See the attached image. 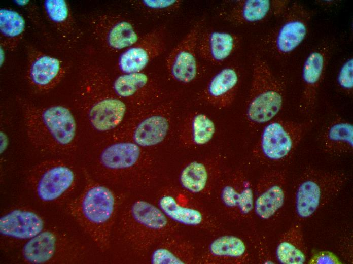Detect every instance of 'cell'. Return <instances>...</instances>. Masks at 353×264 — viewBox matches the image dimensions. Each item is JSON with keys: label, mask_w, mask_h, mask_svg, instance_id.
<instances>
[{"label": "cell", "mask_w": 353, "mask_h": 264, "mask_svg": "<svg viewBox=\"0 0 353 264\" xmlns=\"http://www.w3.org/2000/svg\"><path fill=\"white\" fill-rule=\"evenodd\" d=\"M83 169L93 178L121 190L148 188L157 174L151 150L111 135L88 152Z\"/></svg>", "instance_id": "cell-1"}, {"label": "cell", "mask_w": 353, "mask_h": 264, "mask_svg": "<svg viewBox=\"0 0 353 264\" xmlns=\"http://www.w3.org/2000/svg\"><path fill=\"white\" fill-rule=\"evenodd\" d=\"M77 105L89 127L103 136L116 130L134 113L114 92L105 69L90 58L80 64Z\"/></svg>", "instance_id": "cell-2"}, {"label": "cell", "mask_w": 353, "mask_h": 264, "mask_svg": "<svg viewBox=\"0 0 353 264\" xmlns=\"http://www.w3.org/2000/svg\"><path fill=\"white\" fill-rule=\"evenodd\" d=\"M84 172V187L63 207L97 249L105 252L110 248L113 232L126 195L123 190L98 181Z\"/></svg>", "instance_id": "cell-3"}, {"label": "cell", "mask_w": 353, "mask_h": 264, "mask_svg": "<svg viewBox=\"0 0 353 264\" xmlns=\"http://www.w3.org/2000/svg\"><path fill=\"white\" fill-rule=\"evenodd\" d=\"M19 102L33 147L44 154L73 158L78 149L79 128L71 110L60 105L41 107L22 99Z\"/></svg>", "instance_id": "cell-4"}, {"label": "cell", "mask_w": 353, "mask_h": 264, "mask_svg": "<svg viewBox=\"0 0 353 264\" xmlns=\"http://www.w3.org/2000/svg\"><path fill=\"white\" fill-rule=\"evenodd\" d=\"M85 251L72 225L54 223L21 246L19 257L29 264L75 263L82 260Z\"/></svg>", "instance_id": "cell-5"}, {"label": "cell", "mask_w": 353, "mask_h": 264, "mask_svg": "<svg viewBox=\"0 0 353 264\" xmlns=\"http://www.w3.org/2000/svg\"><path fill=\"white\" fill-rule=\"evenodd\" d=\"M79 170L73 158L53 157L37 164L29 171L27 184L42 204L64 206L76 193Z\"/></svg>", "instance_id": "cell-6"}, {"label": "cell", "mask_w": 353, "mask_h": 264, "mask_svg": "<svg viewBox=\"0 0 353 264\" xmlns=\"http://www.w3.org/2000/svg\"><path fill=\"white\" fill-rule=\"evenodd\" d=\"M116 223L122 239L138 253L150 250L169 227L168 218L159 207L143 199L120 209Z\"/></svg>", "instance_id": "cell-7"}, {"label": "cell", "mask_w": 353, "mask_h": 264, "mask_svg": "<svg viewBox=\"0 0 353 264\" xmlns=\"http://www.w3.org/2000/svg\"><path fill=\"white\" fill-rule=\"evenodd\" d=\"M176 108V98L170 96L155 106L135 112L110 135L151 150L170 136Z\"/></svg>", "instance_id": "cell-8"}, {"label": "cell", "mask_w": 353, "mask_h": 264, "mask_svg": "<svg viewBox=\"0 0 353 264\" xmlns=\"http://www.w3.org/2000/svg\"><path fill=\"white\" fill-rule=\"evenodd\" d=\"M347 180V175L342 172L306 169L293 189L296 218L302 220L312 217L340 193Z\"/></svg>", "instance_id": "cell-9"}, {"label": "cell", "mask_w": 353, "mask_h": 264, "mask_svg": "<svg viewBox=\"0 0 353 264\" xmlns=\"http://www.w3.org/2000/svg\"><path fill=\"white\" fill-rule=\"evenodd\" d=\"M285 84L267 63L256 57L245 108V117L253 126L264 125L275 118L282 108Z\"/></svg>", "instance_id": "cell-10"}, {"label": "cell", "mask_w": 353, "mask_h": 264, "mask_svg": "<svg viewBox=\"0 0 353 264\" xmlns=\"http://www.w3.org/2000/svg\"><path fill=\"white\" fill-rule=\"evenodd\" d=\"M312 123L311 120L296 122L274 118L264 124L254 154L268 163L282 167L292 158Z\"/></svg>", "instance_id": "cell-11"}, {"label": "cell", "mask_w": 353, "mask_h": 264, "mask_svg": "<svg viewBox=\"0 0 353 264\" xmlns=\"http://www.w3.org/2000/svg\"><path fill=\"white\" fill-rule=\"evenodd\" d=\"M112 83L116 95L134 112L155 106L170 97L155 76L147 69L120 74L112 79Z\"/></svg>", "instance_id": "cell-12"}, {"label": "cell", "mask_w": 353, "mask_h": 264, "mask_svg": "<svg viewBox=\"0 0 353 264\" xmlns=\"http://www.w3.org/2000/svg\"><path fill=\"white\" fill-rule=\"evenodd\" d=\"M280 23L267 41L270 51L284 56L294 51L305 40L313 12L302 4L294 2L282 12Z\"/></svg>", "instance_id": "cell-13"}, {"label": "cell", "mask_w": 353, "mask_h": 264, "mask_svg": "<svg viewBox=\"0 0 353 264\" xmlns=\"http://www.w3.org/2000/svg\"><path fill=\"white\" fill-rule=\"evenodd\" d=\"M203 23V19L196 22L166 58L165 66L168 75L181 84L193 83L200 75L197 45Z\"/></svg>", "instance_id": "cell-14"}, {"label": "cell", "mask_w": 353, "mask_h": 264, "mask_svg": "<svg viewBox=\"0 0 353 264\" xmlns=\"http://www.w3.org/2000/svg\"><path fill=\"white\" fill-rule=\"evenodd\" d=\"M50 223L39 211L29 206L14 207L0 217V235L8 244H21L35 237Z\"/></svg>", "instance_id": "cell-15"}, {"label": "cell", "mask_w": 353, "mask_h": 264, "mask_svg": "<svg viewBox=\"0 0 353 264\" xmlns=\"http://www.w3.org/2000/svg\"><path fill=\"white\" fill-rule=\"evenodd\" d=\"M96 39L107 49L121 53L137 42L140 35L134 23L122 15L102 14L92 22Z\"/></svg>", "instance_id": "cell-16"}, {"label": "cell", "mask_w": 353, "mask_h": 264, "mask_svg": "<svg viewBox=\"0 0 353 264\" xmlns=\"http://www.w3.org/2000/svg\"><path fill=\"white\" fill-rule=\"evenodd\" d=\"M166 44L164 26L158 27L143 35L137 42L120 53L117 64L120 74L145 70L164 52Z\"/></svg>", "instance_id": "cell-17"}, {"label": "cell", "mask_w": 353, "mask_h": 264, "mask_svg": "<svg viewBox=\"0 0 353 264\" xmlns=\"http://www.w3.org/2000/svg\"><path fill=\"white\" fill-rule=\"evenodd\" d=\"M331 47L323 43L313 49L304 61L302 71V90L299 108L303 115L313 114L318 90L325 75Z\"/></svg>", "instance_id": "cell-18"}, {"label": "cell", "mask_w": 353, "mask_h": 264, "mask_svg": "<svg viewBox=\"0 0 353 264\" xmlns=\"http://www.w3.org/2000/svg\"><path fill=\"white\" fill-rule=\"evenodd\" d=\"M288 175L286 170L279 169L266 173L258 184V194L254 209L261 219L268 220L281 212L288 194Z\"/></svg>", "instance_id": "cell-19"}, {"label": "cell", "mask_w": 353, "mask_h": 264, "mask_svg": "<svg viewBox=\"0 0 353 264\" xmlns=\"http://www.w3.org/2000/svg\"><path fill=\"white\" fill-rule=\"evenodd\" d=\"M286 1L238 0L221 13L226 21L235 25L263 21L270 14H280L289 5Z\"/></svg>", "instance_id": "cell-20"}, {"label": "cell", "mask_w": 353, "mask_h": 264, "mask_svg": "<svg viewBox=\"0 0 353 264\" xmlns=\"http://www.w3.org/2000/svg\"><path fill=\"white\" fill-rule=\"evenodd\" d=\"M240 84V74L233 66L225 67L208 81L200 94L204 103L223 109L230 107L237 94Z\"/></svg>", "instance_id": "cell-21"}, {"label": "cell", "mask_w": 353, "mask_h": 264, "mask_svg": "<svg viewBox=\"0 0 353 264\" xmlns=\"http://www.w3.org/2000/svg\"><path fill=\"white\" fill-rule=\"evenodd\" d=\"M65 73L63 63L57 58L39 53L31 59L27 70V80L34 90L45 92L53 89Z\"/></svg>", "instance_id": "cell-22"}, {"label": "cell", "mask_w": 353, "mask_h": 264, "mask_svg": "<svg viewBox=\"0 0 353 264\" xmlns=\"http://www.w3.org/2000/svg\"><path fill=\"white\" fill-rule=\"evenodd\" d=\"M240 40L235 34L222 31L201 32L197 45L198 55L214 64L228 59L238 48Z\"/></svg>", "instance_id": "cell-23"}, {"label": "cell", "mask_w": 353, "mask_h": 264, "mask_svg": "<svg viewBox=\"0 0 353 264\" xmlns=\"http://www.w3.org/2000/svg\"><path fill=\"white\" fill-rule=\"evenodd\" d=\"M216 126L205 113L194 111L189 113L182 122L178 131L180 142L187 146H200L214 138Z\"/></svg>", "instance_id": "cell-24"}, {"label": "cell", "mask_w": 353, "mask_h": 264, "mask_svg": "<svg viewBox=\"0 0 353 264\" xmlns=\"http://www.w3.org/2000/svg\"><path fill=\"white\" fill-rule=\"evenodd\" d=\"M322 148L326 153L341 155L352 152L353 125L349 121L336 117L324 128L321 137Z\"/></svg>", "instance_id": "cell-25"}, {"label": "cell", "mask_w": 353, "mask_h": 264, "mask_svg": "<svg viewBox=\"0 0 353 264\" xmlns=\"http://www.w3.org/2000/svg\"><path fill=\"white\" fill-rule=\"evenodd\" d=\"M307 255L301 224L296 223L281 235L276 247L275 258L283 264H303Z\"/></svg>", "instance_id": "cell-26"}, {"label": "cell", "mask_w": 353, "mask_h": 264, "mask_svg": "<svg viewBox=\"0 0 353 264\" xmlns=\"http://www.w3.org/2000/svg\"><path fill=\"white\" fill-rule=\"evenodd\" d=\"M234 183L224 187L222 198L224 204L236 207L240 214L246 215L254 209V192L251 183L243 174L234 179Z\"/></svg>", "instance_id": "cell-27"}, {"label": "cell", "mask_w": 353, "mask_h": 264, "mask_svg": "<svg viewBox=\"0 0 353 264\" xmlns=\"http://www.w3.org/2000/svg\"><path fill=\"white\" fill-rule=\"evenodd\" d=\"M158 204L165 215L176 222L185 225L196 226L202 222V216L199 211L183 205L170 194L162 195L158 200Z\"/></svg>", "instance_id": "cell-28"}, {"label": "cell", "mask_w": 353, "mask_h": 264, "mask_svg": "<svg viewBox=\"0 0 353 264\" xmlns=\"http://www.w3.org/2000/svg\"><path fill=\"white\" fill-rule=\"evenodd\" d=\"M208 167L205 163L194 161L187 164L181 171L179 180L182 187L191 193L203 190L209 180Z\"/></svg>", "instance_id": "cell-29"}, {"label": "cell", "mask_w": 353, "mask_h": 264, "mask_svg": "<svg viewBox=\"0 0 353 264\" xmlns=\"http://www.w3.org/2000/svg\"><path fill=\"white\" fill-rule=\"evenodd\" d=\"M25 28V20L19 13L10 9H1L0 31L6 42L12 44L17 43L22 37Z\"/></svg>", "instance_id": "cell-30"}, {"label": "cell", "mask_w": 353, "mask_h": 264, "mask_svg": "<svg viewBox=\"0 0 353 264\" xmlns=\"http://www.w3.org/2000/svg\"><path fill=\"white\" fill-rule=\"evenodd\" d=\"M209 248L215 255L233 258H240L246 252L244 241L234 236H224L216 239L211 243Z\"/></svg>", "instance_id": "cell-31"}, {"label": "cell", "mask_w": 353, "mask_h": 264, "mask_svg": "<svg viewBox=\"0 0 353 264\" xmlns=\"http://www.w3.org/2000/svg\"><path fill=\"white\" fill-rule=\"evenodd\" d=\"M129 3L135 9L151 15L170 14L181 6V0H130Z\"/></svg>", "instance_id": "cell-32"}, {"label": "cell", "mask_w": 353, "mask_h": 264, "mask_svg": "<svg viewBox=\"0 0 353 264\" xmlns=\"http://www.w3.org/2000/svg\"><path fill=\"white\" fill-rule=\"evenodd\" d=\"M44 9L48 18L60 29H69L72 25L71 14L64 0H47L44 2Z\"/></svg>", "instance_id": "cell-33"}, {"label": "cell", "mask_w": 353, "mask_h": 264, "mask_svg": "<svg viewBox=\"0 0 353 264\" xmlns=\"http://www.w3.org/2000/svg\"><path fill=\"white\" fill-rule=\"evenodd\" d=\"M150 261L153 264L185 263V257L171 247L165 244L155 247L150 254Z\"/></svg>", "instance_id": "cell-34"}, {"label": "cell", "mask_w": 353, "mask_h": 264, "mask_svg": "<svg viewBox=\"0 0 353 264\" xmlns=\"http://www.w3.org/2000/svg\"><path fill=\"white\" fill-rule=\"evenodd\" d=\"M337 84L339 89L347 95L353 91V58L349 57L340 67L337 76Z\"/></svg>", "instance_id": "cell-35"}, {"label": "cell", "mask_w": 353, "mask_h": 264, "mask_svg": "<svg viewBox=\"0 0 353 264\" xmlns=\"http://www.w3.org/2000/svg\"><path fill=\"white\" fill-rule=\"evenodd\" d=\"M309 263H340L339 258L333 253L321 251L313 254L309 261Z\"/></svg>", "instance_id": "cell-36"}, {"label": "cell", "mask_w": 353, "mask_h": 264, "mask_svg": "<svg viewBox=\"0 0 353 264\" xmlns=\"http://www.w3.org/2000/svg\"><path fill=\"white\" fill-rule=\"evenodd\" d=\"M15 2H17L16 3L21 6H24L25 5H26L29 1H16Z\"/></svg>", "instance_id": "cell-37"}]
</instances>
